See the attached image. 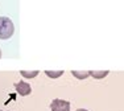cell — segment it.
<instances>
[{"mask_svg": "<svg viewBox=\"0 0 124 111\" xmlns=\"http://www.w3.org/2000/svg\"><path fill=\"white\" fill-rule=\"evenodd\" d=\"M15 33V25L9 17L0 16V40H8Z\"/></svg>", "mask_w": 124, "mask_h": 111, "instance_id": "6da1fadb", "label": "cell"}, {"mask_svg": "<svg viewBox=\"0 0 124 111\" xmlns=\"http://www.w3.org/2000/svg\"><path fill=\"white\" fill-rule=\"evenodd\" d=\"M52 111H70V103L63 99H54L50 104Z\"/></svg>", "mask_w": 124, "mask_h": 111, "instance_id": "7a4b0ae2", "label": "cell"}, {"mask_svg": "<svg viewBox=\"0 0 124 111\" xmlns=\"http://www.w3.org/2000/svg\"><path fill=\"white\" fill-rule=\"evenodd\" d=\"M16 91L19 93L20 95H23V97H25V95H29L32 93V87L31 85H28L26 82H24V81H20L19 83H16Z\"/></svg>", "mask_w": 124, "mask_h": 111, "instance_id": "3957f363", "label": "cell"}, {"mask_svg": "<svg viewBox=\"0 0 124 111\" xmlns=\"http://www.w3.org/2000/svg\"><path fill=\"white\" fill-rule=\"evenodd\" d=\"M88 73H90V77L95 78V79H103V78H106L110 74L108 70H100V71H98V70H91Z\"/></svg>", "mask_w": 124, "mask_h": 111, "instance_id": "277c9868", "label": "cell"}, {"mask_svg": "<svg viewBox=\"0 0 124 111\" xmlns=\"http://www.w3.org/2000/svg\"><path fill=\"white\" fill-rule=\"evenodd\" d=\"M71 74L74 75L78 79H86L87 77H90V73L88 71H78V70H71Z\"/></svg>", "mask_w": 124, "mask_h": 111, "instance_id": "5b68a950", "label": "cell"}, {"mask_svg": "<svg viewBox=\"0 0 124 111\" xmlns=\"http://www.w3.org/2000/svg\"><path fill=\"white\" fill-rule=\"evenodd\" d=\"M45 74L49 78H58L63 74V70H57V71H52V70H45Z\"/></svg>", "mask_w": 124, "mask_h": 111, "instance_id": "8992f818", "label": "cell"}, {"mask_svg": "<svg viewBox=\"0 0 124 111\" xmlns=\"http://www.w3.org/2000/svg\"><path fill=\"white\" fill-rule=\"evenodd\" d=\"M20 74H21L23 77H25V78H34L36 75H38V71H37V70H33V71H26V70H21V71H20Z\"/></svg>", "mask_w": 124, "mask_h": 111, "instance_id": "52a82bcc", "label": "cell"}, {"mask_svg": "<svg viewBox=\"0 0 124 111\" xmlns=\"http://www.w3.org/2000/svg\"><path fill=\"white\" fill-rule=\"evenodd\" d=\"M77 111H88V110H85V109H78Z\"/></svg>", "mask_w": 124, "mask_h": 111, "instance_id": "ba28073f", "label": "cell"}, {"mask_svg": "<svg viewBox=\"0 0 124 111\" xmlns=\"http://www.w3.org/2000/svg\"><path fill=\"white\" fill-rule=\"evenodd\" d=\"M0 57H1V49H0Z\"/></svg>", "mask_w": 124, "mask_h": 111, "instance_id": "9c48e42d", "label": "cell"}, {"mask_svg": "<svg viewBox=\"0 0 124 111\" xmlns=\"http://www.w3.org/2000/svg\"><path fill=\"white\" fill-rule=\"evenodd\" d=\"M1 111H4V110H1Z\"/></svg>", "mask_w": 124, "mask_h": 111, "instance_id": "30bf717a", "label": "cell"}]
</instances>
